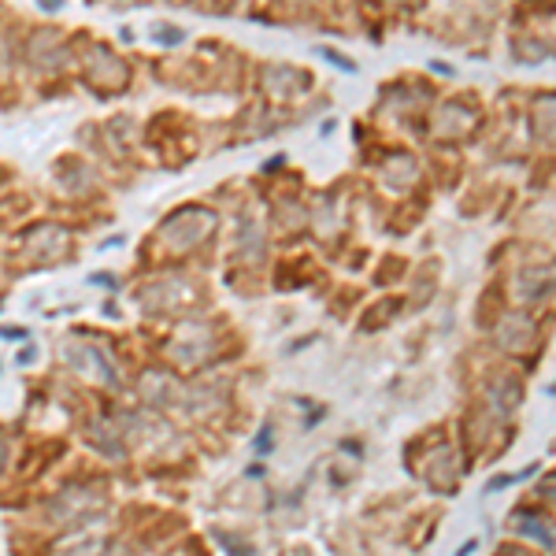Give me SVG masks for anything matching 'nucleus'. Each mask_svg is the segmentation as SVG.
<instances>
[{
  "instance_id": "nucleus-1",
  "label": "nucleus",
  "mask_w": 556,
  "mask_h": 556,
  "mask_svg": "<svg viewBox=\"0 0 556 556\" xmlns=\"http://www.w3.org/2000/svg\"><path fill=\"white\" fill-rule=\"evenodd\" d=\"M515 527H520L523 534H530L534 541H541V545H545V549H552V530H549L545 523H538V520H527V515H523V520L515 523Z\"/></svg>"
},
{
  "instance_id": "nucleus-2",
  "label": "nucleus",
  "mask_w": 556,
  "mask_h": 556,
  "mask_svg": "<svg viewBox=\"0 0 556 556\" xmlns=\"http://www.w3.org/2000/svg\"><path fill=\"white\" fill-rule=\"evenodd\" d=\"M319 53H323V56H327V60L334 63V67H341L345 74H353V71H356V63H353V60H345L341 53H334V48H319Z\"/></svg>"
},
{
  "instance_id": "nucleus-3",
  "label": "nucleus",
  "mask_w": 556,
  "mask_h": 556,
  "mask_svg": "<svg viewBox=\"0 0 556 556\" xmlns=\"http://www.w3.org/2000/svg\"><path fill=\"white\" fill-rule=\"evenodd\" d=\"M256 452H260V456H264V452H271V426H264L260 438H256Z\"/></svg>"
}]
</instances>
